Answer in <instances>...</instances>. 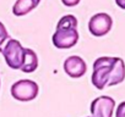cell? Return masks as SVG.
<instances>
[{
  "label": "cell",
  "instance_id": "30bf717a",
  "mask_svg": "<svg viewBox=\"0 0 125 117\" xmlns=\"http://www.w3.org/2000/svg\"><path fill=\"white\" fill-rule=\"evenodd\" d=\"M9 38H10V37H9V33H8V31H6V27L4 26L3 22H0V51H1V49H3L4 43H5Z\"/></svg>",
  "mask_w": 125,
  "mask_h": 117
},
{
  "label": "cell",
  "instance_id": "4fadbf2b",
  "mask_svg": "<svg viewBox=\"0 0 125 117\" xmlns=\"http://www.w3.org/2000/svg\"><path fill=\"white\" fill-rule=\"evenodd\" d=\"M115 3H116V5H118L120 9L125 10V0H115Z\"/></svg>",
  "mask_w": 125,
  "mask_h": 117
},
{
  "label": "cell",
  "instance_id": "277c9868",
  "mask_svg": "<svg viewBox=\"0 0 125 117\" xmlns=\"http://www.w3.org/2000/svg\"><path fill=\"white\" fill-rule=\"evenodd\" d=\"M38 84L31 79H20L11 85V95L19 101H32L38 96Z\"/></svg>",
  "mask_w": 125,
  "mask_h": 117
},
{
  "label": "cell",
  "instance_id": "7c38bea8",
  "mask_svg": "<svg viewBox=\"0 0 125 117\" xmlns=\"http://www.w3.org/2000/svg\"><path fill=\"white\" fill-rule=\"evenodd\" d=\"M80 1H81V0H61V3L64 4L65 6H68V8H74V6H76Z\"/></svg>",
  "mask_w": 125,
  "mask_h": 117
},
{
  "label": "cell",
  "instance_id": "9c48e42d",
  "mask_svg": "<svg viewBox=\"0 0 125 117\" xmlns=\"http://www.w3.org/2000/svg\"><path fill=\"white\" fill-rule=\"evenodd\" d=\"M38 68V56L37 54L28 48H25V57L21 71L25 73H32Z\"/></svg>",
  "mask_w": 125,
  "mask_h": 117
},
{
  "label": "cell",
  "instance_id": "7a4b0ae2",
  "mask_svg": "<svg viewBox=\"0 0 125 117\" xmlns=\"http://www.w3.org/2000/svg\"><path fill=\"white\" fill-rule=\"evenodd\" d=\"M52 42L58 49H70L77 44V18L74 15H65L59 20Z\"/></svg>",
  "mask_w": 125,
  "mask_h": 117
},
{
  "label": "cell",
  "instance_id": "8fae6325",
  "mask_svg": "<svg viewBox=\"0 0 125 117\" xmlns=\"http://www.w3.org/2000/svg\"><path fill=\"white\" fill-rule=\"evenodd\" d=\"M115 117H125V101L120 102L116 107Z\"/></svg>",
  "mask_w": 125,
  "mask_h": 117
},
{
  "label": "cell",
  "instance_id": "52a82bcc",
  "mask_svg": "<svg viewBox=\"0 0 125 117\" xmlns=\"http://www.w3.org/2000/svg\"><path fill=\"white\" fill-rule=\"evenodd\" d=\"M64 71L71 78H81L87 71V65L82 57L71 55L64 61Z\"/></svg>",
  "mask_w": 125,
  "mask_h": 117
},
{
  "label": "cell",
  "instance_id": "6da1fadb",
  "mask_svg": "<svg viewBox=\"0 0 125 117\" xmlns=\"http://www.w3.org/2000/svg\"><path fill=\"white\" fill-rule=\"evenodd\" d=\"M125 79V64L120 57L102 56L93 62L92 84L102 90L105 87H113Z\"/></svg>",
  "mask_w": 125,
  "mask_h": 117
},
{
  "label": "cell",
  "instance_id": "ba28073f",
  "mask_svg": "<svg viewBox=\"0 0 125 117\" xmlns=\"http://www.w3.org/2000/svg\"><path fill=\"white\" fill-rule=\"evenodd\" d=\"M41 3V0H16L12 6V14L17 17H22L34 10Z\"/></svg>",
  "mask_w": 125,
  "mask_h": 117
},
{
  "label": "cell",
  "instance_id": "5b68a950",
  "mask_svg": "<svg viewBox=\"0 0 125 117\" xmlns=\"http://www.w3.org/2000/svg\"><path fill=\"white\" fill-rule=\"evenodd\" d=\"M113 26L112 17L105 12L93 15L88 21V31L94 37H103L109 33Z\"/></svg>",
  "mask_w": 125,
  "mask_h": 117
},
{
  "label": "cell",
  "instance_id": "3957f363",
  "mask_svg": "<svg viewBox=\"0 0 125 117\" xmlns=\"http://www.w3.org/2000/svg\"><path fill=\"white\" fill-rule=\"evenodd\" d=\"M6 65L12 70H21L25 57V48L16 39H8L5 46H3L1 51Z\"/></svg>",
  "mask_w": 125,
  "mask_h": 117
},
{
  "label": "cell",
  "instance_id": "8992f818",
  "mask_svg": "<svg viewBox=\"0 0 125 117\" xmlns=\"http://www.w3.org/2000/svg\"><path fill=\"white\" fill-rule=\"evenodd\" d=\"M115 107V100L110 96L103 95L96 98L91 102V117H112Z\"/></svg>",
  "mask_w": 125,
  "mask_h": 117
}]
</instances>
